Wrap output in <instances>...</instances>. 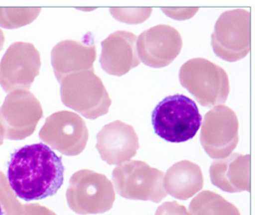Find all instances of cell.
I'll use <instances>...</instances> for the list:
<instances>
[{
    "label": "cell",
    "instance_id": "obj_1",
    "mask_svg": "<svg viewBox=\"0 0 255 215\" xmlns=\"http://www.w3.org/2000/svg\"><path fill=\"white\" fill-rule=\"evenodd\" d=\"M62 157L43 143L17 149L8 164L7 179L16 197L26 202L53 197L64 183Z\"/></svg>",
    "mask_w": 255,
    "mask_h": 215
},
{
    "label": "cell",
    "instance_id": "obj_2",
    "mask_svg": "<svg viewBox=\"0 0 255 215\" xmlns=\"http://www.w3.org/2000/svg\"><path fill=\"white\" fill-rule=\"evenodd\" d=\"M202 116L195 102L182 94L169 96L155 108L152 124L161 138L183 143L193 138L201 125Z\"/></svg>",
    "mask_w": 255,
    "mask_h": 215
},
{
    "label": "cell",
    "instance_id": "obj_3",
    "mask_svg": "<svg viewBox=\"0 0 255 215\" xmlns=\"http://www.w3.org/2000/svg\"><path fill=\"white\" fill-rule=\"evenodd\" d=\"M183 88L205 107L224 104L230 92L229 79L226 72L217 64L203 58L189 60L179 73Z\"/></svg>",
    "mask_w": 255,
    "mask_h": 215
},
{
    "label": "cell",
    "instance_id": "obj_4",
    "mask_svg": "<svg viewBox=\"0 0 255 215\" xmlns=\"http://www.w3.org/2000/svg\"><path fill=\"white\" fill-rule=\"evenodd\" d=\"M60 84L61 99L67 107L90 119L108 113L112 101L94 70L68 75Z\"/></svg>",
    "mask_w": 255,
    "mask_h": 215
},
{
    "label": "cell",
    "instance_id": "obj_5",
    "mask_svg": "<svg viewBox=\"0 0 255 215\" xmlns=\"http://www.w3.org/2000/svg\"><path fill=\"white\" fill-rule=\"evenodd\" d=\"M66 200L70 209L77 215H98L112 209L116 192L105 175L80 170L70 179Z\"/></svg>",
    "mask_w": 255,
    "mask_h": 215
},
{
    "label": "cell",
    "instance_id": "obj_6",
    "mask_svg": "<svg viewBox=\"0 0 255 215\" xmlns=\"http://www.w3.org/2000/svg\"><path fill=\"white\" fill-rule=\"evenodd\" d=\"M164 175L144 161L129 160L117 165L112 178L114 189L123 198L158 203L168 196Z\"/></svg>",
    "mask_w": 255,
    "mask_h": 215
},
{
    "label": "cell",
    "instance_id": "obj_7",
    "mask_svg": "<svg viewBox=\"0 0 255 215\" xmlns=\"http://www.w3.org/2000/svg\"><path fill=\"white\" fill-rule=\"evenodd\" d=\"M213 52L222 60L235 62L247 56L251 47V13L244 9L223 12L212 34Z\"/></svg>",
    "mask_w": 255,
    "mask_h": 215
},
{
    "label": "cell",
    "instance_id": "obj_8",
    "mask_svg": "<svg viewBox=\"0 0 255 215\" xmlns=\"http://www.w3.org/2000/svg\"><path fill=\"white\" fill-rule=\"evenodd\" d=\"M43 116L41 103L27 91L9 93L0 108V125L8 140H24L32 135Z\"/></svg>",
    "mask_w": 255,
    "mask_h": 215
},
{
    "label": "cell",
    "instance_id": "obj_9",
    "mask_svg": "<svg viewBox=\"0 0 255 215\" xmlns=\"http://www.w3.org/2000/svg\"><path fill=\"white\" fill-rule=\"evenodd\" d=\"M200 140L213 159L231 155L239 142V121L235 112L223 105L209 110L203 120Z\"/></svg>",
    "mask_w": 255,
    "mask_h": 215
},
{
    "label": "cell",
    "instance_id": "obj_10",
    "mask_svg": "<svg viewBox=\"0 0 255 215\" xmlns=\"http://www.w3.org/2000/svg\"><path fill=\"white\" fill-rule=\"evenodd\" d=\"M39 137L49 147L63 155L76 156L86 148L89 131L81 116L74 112L62 110L46 119Z\"/></svg>",
    "mask_w": 255,
    "mask_h": 215
},
{
    "label": "cell",
    "instance_id": "obj_11",
    "mask_svg": "<svg viewBox=\"0 0 255 215\" xmlns=\"http://www.w3.org/2000/svg\"><path fill=\"white\" fill-rule=\"evenodd\" d=\"M41 64L39 52L32 43H12L0 62V85L6 93L29 90Z\"/></svg>",
    "mask_w": 255,
    "mask_h": 215
},
{
    "label": "cell",
    "instance_id": "obj_12",
    "mask_svg": "<svg viewBox=\"0 0 255 215\" xmlns=\"http://www.w3.org/2000/svg\"><path fill=\"white\" fill-rule=\"evenodd\" d=\"M183 40L179 31L168 25H157L141 33L136 40L138 58L145 65L162 68L180 54Z\"/></svg>",
    "mask_w": 255,
    "mask_h": 215
},
{
    "label": "cell",
    "instance_id": "obj_13",
    "mask_svg": "<svg viewBox=\"0 0 255 215\" xmlns=\"http://www.w3.org/2000/svg\"><path fill=\"white\" fill-rule=\"evenodd\" d=\"M96 148L103 161L120 165L136 155L139 142L132 125L116 120L104 125L97 134Z\"/></svg>",
    "mask_w": 255,
    "mask_h": 215
},
{
    "label": "cell",
    "instance_id": "obj_14",
    "mask_svg": "<svg viewBox=\"0 0 255 215\" xmlns=\"http://www.w3.org/2000/svg\"><path fill=\"white\" fill-rule=\"evenodd\" d=\"M136 35L126 31H117L101 42L100 64L110 75L122 76L140 64L136 50Z\"/></svg>",
    "mask_w": 255,
    "mask_h": 215
},
{
    "label": "cell",
    "instance_id": "obj_15",
    "mask_svg": "<svg viewBox=\"0 0 255 215\" xmlns=\"http://www.w3.org/2000/svg\"><path fill=\"white\" fill-rule=\"evenodd\" d=\"M250 155L233 152L226 158L212 163V184L227 193L251 191Z\"/></svg>",
    "mask_w": 255,
    "mask_h": 215
},
{
    "label": "cell",
    "instance_id": "obj_16",
    "mask_svg": "<svg viewBox=\"0 0 255 215\" xmlns=\"http://www.w3.org/2000/svg\"><path fill=\"white\" fill-rule=\"evenodd\" d=\"M95 59L96 47L93 43L65 40L52 49L51 64L59 83L68 75L94 70Z\"/></svg>",
    "mask_w": 255,
    "mask_h": 215
},
{
    "label": "cell",
    "instance_id": "obj_17",
    "mask_svg": "<svg viewBox=\"0 0 255 215\" xmlns=\"http://www.w3.org/2000/svg\"><path fill=\"white\" fill-rule=\"evenodd\" d=\"M204 176L199 165L187 160L173 164L164 175L163 186L174 198L187 200L201 191Z\"/></svg>",
    "mask_w": 255,
    "mask_h": 215
},
{
    "label": "cell",
    "instance_id": "obj_18",
    "mask_svg": "<svg viewBox=\"0 0 255 215\" xmlns=\"http://www.w3.org/2000/svg\"><path fill=\"white\" fill-rule=\"evenodd\" d=\"M189 213L190 215H241L234 204L210 191H201L192 199Z\"/></svg>",
    "mask_w": 255,
    "mask_h": 215
},
{
    "label": "cell",
    "instance_id": "obj_19",
    "mask_svg": "<svg viewBox=\"0 0 255 215\" xmlns=\"http://www.w3.org/2000/svg\"><path fill=\"white\" fill-rule=\"evenodd\" d=\"M40 7H0V27L7 29L20 28L33 22Z\"/></svg>",
    "mask_w": 255,
    "mask_h": 215
},
{
    "label": "cell",
    "instance_id": "obj_20",
    "mask_svg": "<svg viewBox=\"0 0 255 215\" xmlns=\"http://www.w3.org/2000/svg\"><path fill=\"white\" fill-rule=\"evenodd\" d=\"M16 197L5 175L0 172V206L4 215H18L20 214L23 205L17 201Z\"/></svg>",
    "mask_w": 255,
    "mask_h": 215
},
{
    "label": "cell",
    "instance_id": "obj_21",
    "mask_svg": "<svg viewBox=\"0 0 255 215\" xmlns=\"http://www.w3.org/2000/svg\"><path fill=\"white\" fill-rule=\"evenodd\" d=\"M110 13L113 17L120 22L128 24H139L150 17L152 13L151 7H138V8H110Z\"/></svg>",
    "mask_w": 255,
    "mask_h": 215
},
{
    "label": "cell",
    "instance_id": "obj_22",
    "mask_svg": "<svg viewBox=\"0 0 255 215\" xmlns=\"http://www.w3.org/2000/svg\"><path fill=\"white\" fill-rule=\"evenodd\" d=\"M155 215H190L185 206L177 202H165L156 209Z\"/></svg>",
    "mask_w": 255,
    "mask_h": 215
},
{
    "label": "cell",
    "instance_id": "obj_23",
    "mask_svg": "<svg viewBox=\"0 0 255 215\" xmlns=\"http://www.w3.org/2000/svg\"><path fill=\"white\" fill-rule=\"evenodd\" d=\"M18 215H57L54 212L38 203H29L22 206Z\"/></svg>",
    "mask_w": 255,
    "mask_h": 215
},
{
    "label": "cell",
    "instance_id": "obj_24",
    "mask_svg": "<svg viewBox=\"0 0 255 215\" xmlns=\"http://www.w3.org/2000/svg\"><path fill=\"white\" fill-rule=\"evenodd\" d=\"M164 13L170 17L178 20L190 19L198 11V8H162Z\"/></svg>",
    "mask_w": 255,
    "mask_h": 215
},
{
    "label": "cell",
    "instance_id": "obj_25",
    "mask_svg": "<svg viewBox=\"0 0 255 215\" xmlns=\"http://www.w3.org/2000/svg\"><path fill=\"white\" fill-rule=\"evenodd\" d=\"M4 43H5V36L2 30L0 29V51L3 48Z\"/></svg>",
    "mask_w": 255,
    "mask_h": 215
},
{
    "label": "cell",
    "instance_id": "obj_26",
    "mask_svg": "<svg viewBox=\"0 0 255 215\" xmlns=\"http://www.w3.org/2000/svg\"><path fill=\"white\" fill-rule=\"evenodd\" d=\"M4 138L5 137H4L3 128H2V125H0V146L3 143Z\"/></svg>",
    "mask_w": 255,
    "mask_h": 215
},
{
    "label": "cell",
    "instance_id": "obj_27",
    "mask_svg": "<svg viewBox=\"0 0 255 215\" xmlns=\"http://www.w3.org/2000/svg\"><path fill=\"white\" fill-rule=\"evenodd\" d=\"M3 215V212H2V207H1V206H0V215Z\"/></svg>",
    "mask_w": 255,
    "mask_h": 215
}]
</instances>
